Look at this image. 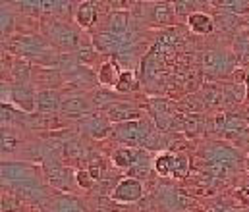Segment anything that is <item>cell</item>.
I'll use <instances>...</instances> for the list:
<instances>
[{
	"label": "cell",
	"mask_w": 249,
	"mask_h": 212,
	"mask_svg": "<svg viewBox=\"0 0 249 212\" xmlns=\"http://www.w3.org/2000/svg\"><path fill=\"white\" fill-rule=\"evenodd\" d=\"M155 170L162 178H176L184 179L189 174V158L182 152H162L155 158Z\"/></svg>",
	"instance_id": "1"
},
{
	"label": "cell",
	"mask_w": 249,
	"mask_h": 212,
	"mask_svg": "<svg viewBox=\"0 0 249 212\" xmlns=\"http://www.w3.org/2000/svg\"><path fill=\"white\" fill-rule=\"evenodd\" d=\"M6 47L14 54L29 56V58H41L51 52V45L43 37H35V35H21L18 39H12Z\"/></svg>",
	"instance_id": "2"
},
{
	"label": "cell",
	"mask_w": 249,
	"mask_h": 212,
	"mask_svg": "<svg viewBox=\"0 0 249 212\" xmlns=\"http://www.w3.org/2000/svg\"><path fill=\"white\" fill-rule=\"evenodd\" d=\"M151 131L153 130L145 120H137V122L118 124L114 130V137L124 143L125 147H143Z\"/></svg>",
	"instance_id": "3"
},
{
	"label": "cell",
	"mask_w": 249,
	"mask_h": 212,
	"mask_svg": "<svg viewBox=\"0 0 249 212\" xmlns=\"http://www.w3.org/2000/svg\"><path fill=\"white\" fill-rule=\"evenodd\" d=\"M47 37L51 43H54L56 47H60L64 50H73V49L81 47L79 33L66 21H53L51 25H47Z\"/></svg>",
	"instance_id": "4"
},
{
	"label": "cell",
	"mask_w": 249,
	"mask_h": 212,
	"mask_svg": "<svg viewBox=\"0 0 249 212\" xmlns=\"http://www.w3.org/2000/svg\"><path fill=\"white\" fill-rule=\"evenodd\" d=\"M203 71L211 77H224L234 68V56L226 50H207L203 52Z\"/></svg>",
	"instance_id": "5"
},
{
	"label": "cell",
	"mask_w": 249,
	"mask_h": 212,
	"mask_svg": "<svg viewBox=\"0 0 249 212\" xmlns=\"http://www.w3.org/2000/svg\"><path fill=\"white\" fill-rule=\"evenodd\" d=\"M37 181V170L25 162H4L2 164V183H27Z\"/></svg>",
	"instance_id": "6"
},
{
	"label": "cell",
	"mask_w": 249,
	"mask_h": 212,
	"mask_svg": "<svg viewBox=\"0 0 249 212\" xmlns=\"http://www.w3.org/2000/svg\"><path fill=\"white\" fill-rule=\"evenodd\" d=\"M129 43H131L129 37L114 35L110 31H101L99 35L93 37V45H95L97 52H101V54H118V52L124 50L125 47H129Z\"/></svg>",
	"instance_id": "7"
},
{
	"label": "cell",
	"mask_w": 249,
	"mask_h": 212,
	"mask_svg": "<svg viewBox=\"0 0 249 212\" xmlns=\"http://www.w3.org/2000/svg\"><path fill=\"white\" fill-rule=\"evenodd\" d=\"M203 154L209 162H218V164L226 166L228 170H234L240 162L238 150H234L232 147H226V145H211L209 148H205Z\"/></svg>",
	"instance_id": "8"
},
{
	"label": "cell",
	"mask_w": 249,
	"mask_h": 212,
	"mask_svg": "<svg viewBox=\"0 0 249 212\" xmlns=\"http://www.w3.org/2000/svg\"><path fill=\"white\" fill-rule=\"evenodd\" d=\"M10 100H14L19 106V110H23L27 114H31L35 110V106H37V97H35L33 87L29 83H16L12 93H10L8 102ZM8 102H2V104H8Z\"/></svg>",
	"instance_id": "9"
},
{
	"label": "cell",
	"mask_w": 249,
	"mask_h": 212,
	"mask_svg": "<svg viewBox=\"0 0 249 212\" xmlns=\"http://www.w3.org/2000/svg\"><path fill=\"white\" fill-rule=\"evenodd\" d=\"M112 197L120 203H135L143 197V185L139 179L133 178H124L118 181V185L112 191Z\"/></svg>",
	"instance_id": "10"
},
{
	"label": "cell",
	"mask_w": 249,
	"mask_h": 212,
	"mask_svg": "<svg viewBox=\"0 0 249 212\" xmlns=\"http://www.w3.org/2000/svg\"><path fill=\"white\" fill-rule=\"evenodd\" d=\"M107 118H108V122H114L118 126V124H125V122L141 120V112L127 102H114L112 106L107 108Z\"/></svg>",
	"instance_id": "11"
},
{
	"label": "cell",
	"mask_w": 249,
	"mask_h": 212,
	"mask_svg": "<svg viewBox=\"0 0 249 212\" xmlns=\"http://www.w3.org/2000/svg\"><path fill=\"white\" fill-rule=\"evenodd\" d=\"M93 102L85 97V95H70L62 98V106L60 112L68 114V116H85L93 110Z\"/></svg>",
	"instance_id": "12"
},
{
	"label": "cell",
	"mask_w": 249,
	"mask_h": 212,
	"mask_svg": "<svg viewBox=\"0 0 249 212\" xmlns=\"http://www.w3.org/2000/svg\"><path fill=\"white\" fill-rule=\"evenodd\" d=\"M145 156L143 148H135V147H118L112 152V162L118 168H125L131 170L133 166H137L141 162V158Z\"/></svg>",
	"instance_id": "13"
},
{
	"label": "cell",
	"mask_w": 249,
	"mask_h": 212,
	"mask_svg": "<svg viewBox=\"0 0 249 212\" xmlns=\"http://www.w3.org/2000/svg\"><path fill=\"white\" fill-rule=\"evenodd\" d=\"M62 106V98L54 89H43L37 93V110L41 114H54Z\"/></svg>",
	"instance_id": "14"
},
{
	"label": "cell",
	"mask_w": 249,
	"mask_h": 212,
	"mask_svg": "<svg viewBox=\"0 0 249 212\" xmlns=\"http://www.w3.org/2000/svg\"><path fill=\"white\" fill-rule=\"evenodd\" d=\"M75 21L83 29L93 27L97 21V4L95 2H81L75 10Z\"/></svg>",
	"instance_id": "15"
},
{
	"label": "cell",
	"mask_w": 249,
	"mask_h": 212,
	"mask_svg": "<svg viewBox=\"0 0 249 212\" xmlns=\"http://www.w3.org/2000/svg\"><path fill=\"white\" fill-rule=\"evenodd\" d=\"M105 31H110L114 35H125V33H129V16H127V12L116 10V12L108 14V17H107V29Z\"/></svg>",
	"instance_id": "16"
},
{
	"label": "cell",
	"mask_w": 249,
	"mask_h": 212,
	"mask_svg": "<svg viewBox=\"0 0 249 212\" xmlns=\"http://www.w3.org/2000/svg\"><path fill=\"white\" fill-rule=\"evenodd\" d=\"M176 16V8L174 4H168V2H157L153 4L151 8V21L157 23V25H166L174 19Z\"/></svg>",
	"instance_id": "17"
},
{
	"label": "cell",
	"mask_w": 249,
	"mask_h": 212,
	"mask_svg": "<svg viewBox=\"0 0 249 212\" xmlns=\"http://www.w3.org/2000/svg\"><path fill=\"white\" fill-rule=\"evenodd\" d=\"M187 25H189V29H191L193 33H197V35H209V33L214 29L213 17L207 16V14H203V12L191 14V16L187 17Z\"/></svg>",
	"instance_id": "18"
},
{
	"label": "cell",
	"mask_w": 249,
	"mask_h": 212,
	"mask_svg": "<svg viewBox=\"0 0 249 212\" xmlns=\"http://www.w3.org/2000/svg\"><path fill=\"white\" fill-rule=\"evenodd\" d=\"M83 128H85V131L91 135V137H95V139H103L105 135H108V131H110V128H108V118L105 116H89L85 122H83Z\"/></svg>",
	"instance_id": "19"
},
{
	"label": "cell",
	"mask_w": 249,
	"mask_h": 212,
	"mask_svg": "<svg viewBox=\"0 0 249 212\" xmlns=\"http://www.w3.org/2000/svg\"><path fill=\"white\" fill-rule=\"evenodd\" d=\"M120 73L122 70L118 68V62H105L103 66H101V70L97 73V79H99V83L101 85H105V87H114L116 89V83H118V79H120Z\"/></svg>",
	"instance_id": "20"
},
{
	"label": "cell",
	"mask_w": 249,
	"mask_h": 212,
	"mask_svg": "<svg viewBox=\"0 0 249 212\" xmlns=\"http://www.w3.org/2000/svg\"><path fill=\"white\" fill-rule=\"evenodd\" d=\"M222 98H224V93H222L220 87H216V85H205L203 87V93H201L203 106L214 108V106H218L222 102Z\"/></svg>",
	"instance_id": "21"
},
{
	"label": "cell",
	"mask_w": 249,
	"mask_h": 212,
	"mask_svg": "<svg viewBox=\"0 0 249 212\" xmlns=\"http://www.w3.org/2000/svg\"><path fill=\"white\" fill-rule=\"evenodd\" d=\"M47 176H49V181L54 185V187H60V189H66L70 187V170L68 168H62L58 164H54L53 168L47 170Z\"/></svg>",
	"instance_id": "22"
},
{
	"label": "cell",
	"mask_w": 249,
	"mask_h": 212,
	"mask_svg": "<svg viewBox=\"0 0 249 212\" xmlns=\"http://www.w3.org/2000/svg\"><path fill=\"white\" fill-rule=\"evenodd\" d=\"M166 207L168 209H176V211H186L191 205V199H187L182 191H168V197H166Z\"/></svg>",
	"instance_id": "23"
},
{
	"label": "cell",
	"mask_w": 249,
	"mask_h": 212,
	"mask_svg": "<svg viewBox=\"0 0 249 212\" xmlns=\"http://www.w3.org/2000/svg\"><path fill=\"white\" fill-rule=\"evenodd\" d=\"M205 128V120L199 114H189L182 120V130L187 131V135H197Z\"/></svg>",
	"instance_id": "24"
},
{
	"label": "cell",
	"mask_w": 249,
	"mask_h": 212,
	"mask_svg": "<svg viewBox=\"0 0 249 212\" xmlns=\"http://www.w3.org/2000/svg\"><path fill=\"white\" fill-rule=\"evenodd\" d=\"M137 87V79H135V73L133 70H122L120 73V79L116 83V91L118 93H129Z\"/></svg>",
	"instance_id": "25"
},
{
	"label": "cell",
	"mask_w": 249,
	"mask_h": 212,
	"mask_svg": "<svg viewBox=\"0 0 249 212\" xmlns=\"http://www.w3.org/2000/svg\"><path fill=\"white\" fill-rule=\"evenodd\" d=\"M114 100H116V97H114L110 91H107V89H99V91L93 95V98H91V102H93L95 108H105V110H107L108 106H112Z\"/></svg>",
	"instance_id": "26"
},
{
	"label": "cell",
	"mask_w": 249,
	"mask_h": 212,
	"mask_svg": "<svg viewBox=\"0 0 249 212\" xmlns=\"http://www.w3.org/2000/svg\"><path fill=\"white\" fill-rule=\"evenodd\" d=\"M54 212H83V207L71 197H60L54 203Z\"/></svg>",
	"instance_id": "27"
},
{
	"label": "cell",
	"mask_w": 249,
	"mask_h": 212,
	"mask_svg": "<svg viewBox=\"0 0 249 212\" xmlns=\"http://www.w3.org/2000/svg\"><path fill=\"white\" fill-rule=\"evenodd\" d=\"M70 8L68 2H54V0H41V14H66Z\"/></svg>",
	"instance_id": "28"
},
{
	"label": "cell",
	"mask_w": 249,
	"mask_h": 212,
	"mask_svg": "<svg viewBox=\"0 0 249 212\" xmlns=\"http://www.w3.org/2000/svg\"><path fill=\"white\" fill-rule=\"evenodd\" d=\"M218 6L228 12V14H248L249 12V2L244 0H228V2H218Z\"/></svg>",
	"instance_id": "29"
},
{
	"label": "cell",
	"mask_w": 249,
	"mask_h": 212,
	"mask_svg": "<svg viewBox=\"0 0 249 212\" xmlns=\"http://www.w3.org/2000/svg\"><path fill=\"white\" fill-rule=\"evenodd\" d=\"M64 154L70 160H81L83 158V145L77 141H68L64 145Z\"/></svg>",
	"instance_id": "30"
},
{
	"label": "cell",
	"mask_w": 249,
	"mask_h": 212,
	"mask_svg": "<svg viewBox=\"0 0 249 212\" xmlns=\"http://www.w3.org/2000/svg\"><path fill=\"white\" fill-rule=\"evenodd\" d=\"M205 172L211 176V178H226V174L230 172L226 166H222V164H218V162H209L207 160V164H205Z\"/></svg>",
	"instance_id": "31"
},
{
	"label": "cell",
	"mask_w": 249,
	"mask_h": 212,
	"mask_svg": "<svg viewBox=\"0 0 249 212\" xmlns=\"http://www.w3.org/2000/svg\"><path fill=\"white\" fill-rule=\"evenodd\" d=\"M14 29V19L10 14V8L2 4V35H8Z\"/></svg>",
	"instance_id": "32"
},
{
	"label": "cell",
	"mask_w": 249,
	"mask_h": 212,
	"mask_svg": "<svg viewBox=\"0 0 249 212\" xmlns=\"http://www.w3.org/2000/svg\"><path fill=\"white\" fill-rule=\"evenodd\" d=\"M174 8H176V16H191V14H195L193 10H195V2H187V0H184V2H176L174 4Z\"/></svg>",
	"instance_id": "33"
},
{
	"label": "cell",
	"mask_w": 249,
	"mask_h": 212,
	"mask_svg": "<svg viewBox=\"0 0 249 212\" xmlns=\"http://www.w3.org/2000/svg\"><path fill=\"white\" fill-rule=\"evenodd\" d=\"M16 145H18V141L10 135V131H2V152H12L14 148H16Z\"/></svg>",
	"instance_id": "34"
},
{
	"label": "cell",
	"mask_w": 249,
	"mask_h": 212,
	"mask_svg": "<svg viewBox=\"0 0 249 212\" xmlns=\"http://www.w3.org/2000/svg\"><path fill=\"white\" fill-rule=\"evenodd\" d=\"M75 179H77V183L81 185V187H85V189H89L91 185H93V178H91V174L89 172H85V170H81V172H77L75 174Z\"/></svg>",
	"instance_id": "35"
},
{
	"label": "cell",
	"mask_w": 249,
	"mask_h": 212,
	"mask_svg": "<svg viewBox=\"0 0 249 212\" xmlns=\"http://www.w3.org/2000/svg\"><path fill=\"white\" fill-rule=\"evenodd\" d=\"M19 8H21L23 12H29V14H41V2H33V0H29V2H19Z\"/></svg>",
	"instance_id": "36"
}]
</instances>
